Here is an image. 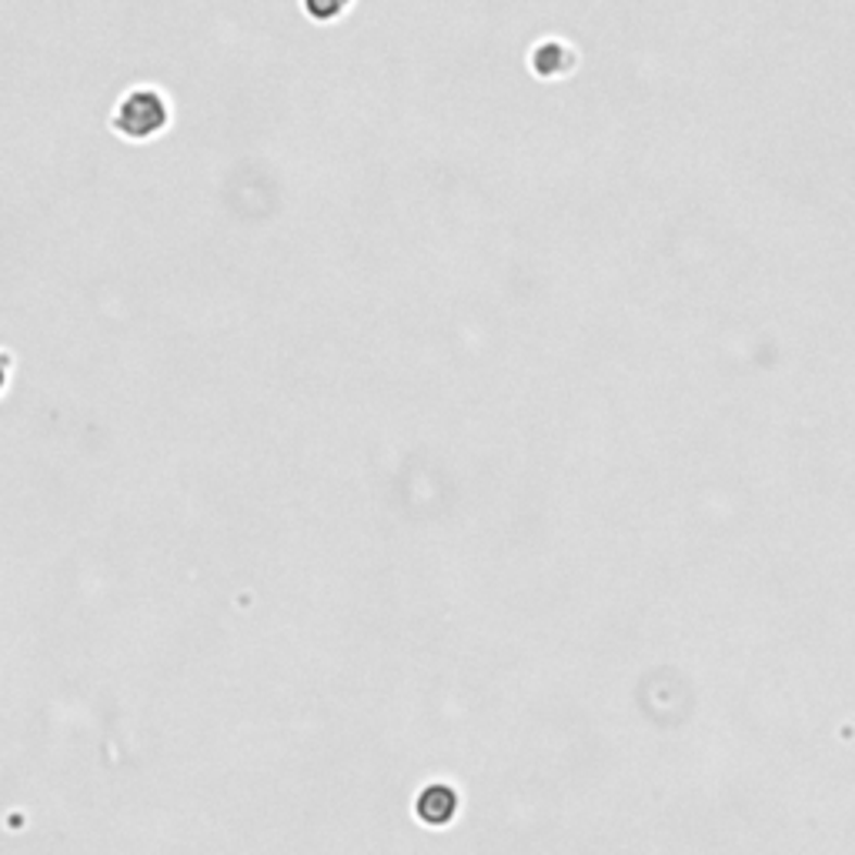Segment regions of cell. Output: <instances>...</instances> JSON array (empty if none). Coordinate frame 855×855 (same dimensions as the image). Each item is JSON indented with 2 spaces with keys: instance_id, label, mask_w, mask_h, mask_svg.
<instances>
[{
  "instance_id": "cell-1",
  "label": "cell",
  "mask_w": 855,
  "mask_h": 855,
  "mask_svg": "<svg viewBox=\"0 0 855 855\" xmlns=\"http://www.w3.org/2000/svg\"><path fill=\"white\" fill-rule=\"evenodd\" d=\"M171 124V101L158 87H130L114 104L111 127L127 141H148Z\"/></svg>"
},
{
  "instance_id": "cell-2",
  "label": "cell",
  "mask_w": 855,
  "mask_h": 855,
  "mask_svg": "<svg viewBox=\"0 0 855 855\" xmlns=\"http://www.w3.org/2000/svg\"><path fill=\"white\" fill-rule=\"evenodd\" d=\"M565 61L575 64V51L562 40H542L538 48L531 51V67L542 74V77H555L565 71Z\"/></svg>"
}]
</instances>
